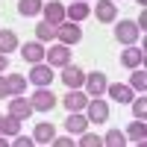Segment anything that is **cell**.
I'll return each instance as SVG.
<instances>
[{"label": "cell", "mask_w": 147, "mask_h": 147, "mask_svg": "<svg viewBox=\"0 0 147 147\" xmlns=\"http://www.w3.org/2000/svg\"><path fill=\"white\" fill-rule=\"evenodd\" d=\"M6 85H9V94H21L24 88H27V80H24L21 74H9V77H6Z\"/></svg>", "instance_id": "obj_24"}, {"label": "cell", "mask_w": 147, "mask_h": 147, "mask_svg": "<svg viewBox=\"0 0 147 147\" xmlns=\"http://www.w3.org/2000/svg\"><path fill=\"white\" fill-rule=\"evenodd\" d=\"M56 38H59V44H77L80 38H82V30L77 27V24H74V21H62V24H59V27H56Z\"/></svg>", "instance_id": "obj_2"}, {"label": "cell", "mask_w": 147, "mask_h": 147, "mask_svg": "<svg viewBox=\"0 0 147 147\" xmlns=\"http://www.w3.org/2000/svg\"><path fill=\"white\" fill-rule=\"evenodd\" d=\"M94 15L97 21H103V24H112L115 15H118V6H115V0H100V3L94 6Z\"/></svg>", "instance_id": "obj_10"}, {"label": "cell", "mask_w": 147, "mask_h": 147, "mask_svg": "<svg viewBox=\"0 0 147 147\" xmlns=\"http://www.w3.org/2000/svg\"><path fill=\"white\" fill-rule=\"evenodd\" d=\"M129 88H136V91H147V74L138 68V71H132V77H129Z\"/></svg>", "instance_id": "obj_25"}, {"label": "cell", "mask_w": 147, "mask_h": 147, "mask_svg": "<svg viewBox=\"0 0 147 147\" xmlns=\"http://www.w3.org/2000/svg\"><path fill=\"white\" fill-rule=\"evenodd\" d=\"M0 97H9V85H6V77H0Z\"/></svg>", "instance_id": "obj_30"}, {"label": "cell", "mask_w": 147, "mask_h": 147, "mask_svg": "<svg viewBox=\"0 0 147 147\" xmlns=\"http://www.w3.org/2000/svg\"><path fill=\"white\" fill-rule=\"evenodd\" d=\"M6 68H9V62H6V53H0V74H3Z\"/></svg>", "instance_id": "obj_32"}, {"label": "cell", "mask_w": 147, "mask_h": 147, "mask_svg": "<svg viewBox=\"0 0 147 147\" xmlns=\"http://www.w3.org/2000/svg\"><path fill=\"white\" fill-rule=\"evenodd\" d=\"M62 82L68 85V88H82V82H85V71L82 68H74L71 62L62 68Z\"/></svg>", "instance_id": "obj_4"}, {"label": "cell", "mask_w": 147, "mask_h": 147, "mask_svg": "<svg viewBox=\"0 0 147 147\" xmlns=\"http://www.w3.org/2000/svg\"><path fill=\"white\" fill-rule=\"evenodd\" d=\"M21 41H18V35L12 32V30H0V53H12V50H18Z\"/></svg>", "instance_id": "obj_19"}, {"label": "cell", "mask_w": 147, "mask_h": 147, "mask_svg": "<svg viewBox=\"0 0 147 147\" xmlns=\"http://www.w3.org/2000/svg\"><path fill=\"white\" fill-rule=\"evenodd\" d=\"M138 24L136 21H118L115 24V38L121 41V44H136L138 41Z\"/></svg>", "instance_id": "obj_1"}, {"label": "cell", "mask_w": 147, "mask_h": 147, "mask_svg": "<svg viewBox=\"0 0 147 147\" xmlns=\"http://www.w3.org/2000/svg\"><path fill=\"white\" fill-rule=\"evenodd\" d=\"M21 56L27 59L30 65L41 62V59H44V44H38V41H30V44H24V47H21Z\"/></svg>", "instance_id": "obj_15"}, {"label": "cell", "mask_w": 147, "mask_h": 147, "mask_svg": "<svg viewBox=\"0 0 147 147\" xmlns=\"http://www.w3.org/2000/svg\"><path fill=\"white\" fill-rule=\"evenodd\" d=\"M41 0H18V12H21V15L24 18H32V15H38V12H41Z\"/></svg>", "instance_id": "obj_21"}, {"label": "cell", "mask_w": 147, "mask_h": 147, "mask_svg": "<svg viewBox=\"0 0 147 147\" xmlns=\"http://www.w3.org/2000/svg\"><path fill=\"white\" fill-rule=\"evenodd\" d=\"M138 3H141V6H144V3H147V0H138Z\"/></svg>", "instance_id": "obj_34"}, {"label": "cell", "mask_w": 147, "mask_h": 147, "mask_svg": "<svg viewBox=\"0 0 147 147\" xmlns=\"http://www.w3.org/2000/svg\"><path fill=\"white\" fill-rule=\"evenodd\" d=\"M3 144H6V138H0V147H3Z\"/></svg>", "instance_id": "obj_33"}, {"label": "cell", "mask_w": 147, "mask_h": 147, "mask_svg": "<svg viewBox=\"0 0 147 147\" xmlns=\"http://www.w3.org/2000/svg\"><path fill=\"white\" fill-rule=\"evenodd\" d=\"M12 144H15V147H32L35 141H32V138H24L21 132H18V136H15V141H12Z\"/></svg>", "instance_id": "obj_29"}, {"label": "cell", "mask_w": 147, "mask_h": 147, "mask_svg": "<svg viewBox=\"0 0 147 147\" xmlns=\"http://www.w3.org/2000/svg\"><path fill=\"white\" fill-rule=\"evenodd\" d=\"M50 144H59V147H71V144H74V141H71V138H53V141H50Z\"/></svg>", "instance_id": "obj_31"}, {"label": "cell", "mask_w": 147, "mask_h": 147, "mask_svg": "<svg viewBox=\"0 0 147 147\" xmlns=\"http://www.w3.org/2000/svg\"><path fill=\"white\" fill-rule=\"evenodd\" d=\"M82 85L91 91V97H100V94L106 91V85H109V82H106V77H103L100 71H94V74H88V77H85V82H82Z\"/></svg>", "instance_id": "obj_11"}, {"label": "cell", "mask_w": 147, "mask_h": 147, "mask_svg": "<svg viewBox=\"0 0 147 147\" xmlns=\"http://www.w3.org/2000/svg\"><path fill=\"white\" fill-rule=\"evenodd\" d=\"M127 136H129L132 141H136V144H141V141L147 138V127H144V118H136V121H132V124H129V129H127Z\"/></svg>", "instance_id": "obj_20"}, {"label": "cell", "mask_w": 147, "mask_h": 147, "mask_svg": "<svg viewBox=\"0 0 147 147\" xmlns=\"http://www.w3.org/2000/svg\"><path fill=\"white\" fill-rule=\"evenodd\" d=\"M53 138H56V127H53V124H47V121L32 129V141H35V144H50Z\"/></svg>", "instance_id": "obj_14"}, {"label": "cell", "mask_w": 147, "mask_h": 147, "mask_svg": "<svg viewBox=\"0 0 147 147\" xmlns=\"http://www.w3.org/2000/svg\"><path fill=\"white\" fill-rule=\"evenodd\" d=\"M9 115H15L18 121L30 118V115H32V103H30V100H24L21 94H15V97L9 100Z\"/></svg>", "instance_id": "obj_8"}, {"label": "cell", "mask_w": 147, "mask_h": 147, "mask_svg": "<svg viewBox=\"0 0 147 147\" xmlns=\"http://www.w3.org/2000/svg\"><path fill=\"white\" fill-rule=\"evenodd\" d=\"M85 109H88V115H85V118H91L94 124H103V121L109 118V103L100 100V97H94L91 103H85Z\"/></svg>", "instance_id": "obj_6"}, {"label": "cell", "mask_w": 147, "mask_h": 147, "mask_svg": "<svg viewBox=\"0 0 147 147\" xmlns=\"http://www.w3.org/2000/svg\"><path fill=\"white\" fill-rule=\"evenodd\" d=\"M80 136H82V138H80L82 147H100V144H103V138L94 136V132H91V136H88V132H80Z\"/></svg>", "instance_id": "obj_28"}, {"label": "cell", "mask_w": 147, "mask_h": 147, "mask_svg": "<svg viewBox=\"0 0 147 147\" xmlns=\"http://www.w3.org/2000/svg\"><path fill=\"white\" fill-rule=\"evenodd\" d=\"M0 124H3V115H0Z\"/></svg>", "instance_id": "obj_35"}, {"label": "cell", "mask_w": 147, "mask_h": 147, "mask_svg": "<svg viewBox=\"0 0 147 147\" xmlns=\"http://www.w3.org/2000/svg\"><path fill=\"white\" fill-rule=\"evenodd\" d=\"M35 38L47 44L50 38H56V27H53V24H47V21H41V24H35Z\"/></svg>", "instance_id": "obj_23"}, {"label": "cell", "mask_w": 147, "mask_h": 147, "mask_svg": "<svg viewBox=\"0 0 147 147\" xmlns=\"http://www.w3.org/2000/svg\"><path fill=\"white\" fill-rule=\"evenodd\" d=\"M0 132H3V136H9V138H15L18 132H21V121H18L15 115H6L3 124H0Z\"/></svg>", "instance_id": "obj_22"}, {"label": "cell", "mask_w": 147, "mask_h": 147, "mask_svg": "<svg viewBox=\"0 0 147 147\" xmlns=\"http://www.w3.org/2000/svg\"><path fill=\"white\" fill-rule=\"evenodd\" d=\"M129 103H132V115H136V118L147 115V97H138V100H129Z\"/></svg>", "instance_id": "obj_27"}, {"label": "cell", "mask_w": 147, "mask_h": 147, "mask_svg": "<svg viewBox=\"0 0 147 147\" xmlns=\"http://www.w3.org/2000/svg\"><path fill=\"white\" fill-rule=\"evenodd\" d=\"M30 80L38 85V88H44V85H50V82H53V71H50V68H44L41 62H35V68L30 71Z\"/></svg>", "instance_id": "obj_13"}, {"label": "cell", "mask_w": 147, "mask_h": 147, "mask_svg": "<svg viewBox=\"0 0 147 147\" xmlns=\"http://www.w3.org/2000/svg\"><path fill=\"white\" fill-rule=\"evenodd\" d=\"M85 103H88V94L80 91V88H71L65 94V109H68V112H82Z\"/></svg>", "instance_id": "obj_7"}, {"label": "cell", "mask_w": 147, "mask_h": 147, "mask_svg": "<svg viewBox=\"0 0 147 147\" xmlns=\"http://www.w3.org/2000/svg\"><path fill=\"white\" fill-rule=\"evenodd\" d=\"M103 144H109V147H124V144H127V138H124V132L109 129L106 136H103Z\"/></svg>", "instance_id": "obj_26"}, {"label": "cell", "mask_w": 147, "mask_h": 147, "mask_svg": "<svg viewBox=\"0 0 147 147\" xmlns=\"http://www.w3.org/2000/svg\"><path fill=\"white\" fill-rule=\"evenodd\" d=\"M47 62H50L53 68H65L71 62V47L68 44H53L50 50H47Z\"/></svg>", "instance_id": "obj_3"}, {"label": "cell", "mask_w": 147, "mask_h": 147, "mask_svg": "<svg viewBox=\"0 0 147 147\" xmlns=\"http://www.w3.org/2000/svg\"><path fill=\"white\" fill-rule=\"evenodd\" d=\"M41 9H44V21L53 24V27H59L62 21H68V18H65V6L59 3V0H53V3H47V6H41Z\"/></svg>", "instance_id": "obj_9"}, {"label": "cell", "mask_w": 147, "mask_h": 147, "mask_svg": "<svg viewBox=\"0 0 147 147\" xmlns=\"http://www.w3.org/2000/svg\"><path fill=\"white\" fill-rule=\"evenodd\" d=\"M88 15H91V9H88V3H85V0H77L74 6H68V9H65V18H68V21H74V24H77V21H85Z\"/></svg>", "instance_id": "obj_16"}, {"label": "cell", "mask_w": 147, "mask_h": 147, "mask_svg": "<svg viewBox=\"0 0 147 147\" xmlns=\"http://www.w3.org/2000/svg\"><path fill=\"white\" fill-rule=\"evenodd\" d=\"M30 103H32V109H38V112H50V109L56 106V97H53V91H47V85H44V88H38L32 94Z\"/></svg>", "instance_id": "obj_5"}, {"label": "cell", "mask_w": 147, "mask_h": 147, "mask_svg": "<svg viewBox=\"0 0 147 147\" xmlns=\"http://www.w3.org/2000/svg\"><path fill=\"white\" fill-rule=\"evenodd\" d=\"M85 127H88V118L80 115V112H74V115L65 118V129L68 132H77V136H80V132H85Z\"/></svg>", "instance_id": "obj_18"}, {"label": "cell", "mask_w": 147, "mask_h": 147, "mask_svg": "<svg viewBox=\"0 0 147 147\" xmlns=\"http://www.w3.org/2000/svg\"><path fill=\"white\" fill-rule=\"evenodd\" d=\"M106 91L112 94V100H115V103H129V100H132V88H129V85H124V82L106 85Z\"/></svg>", "instance_id": "obj_17"}, {"label": "cell", "mask_w": 147, "mask_h": 147, "mask_svg": "<svg viewBox=\"0 0 147 147\" xmlns=\"http://www.w3.org/2000/svg\"><path fill=\"white\" fill-rule=\"evenodd\" d=\"M121 62H124L127 68H141V65H144V50H141V47H136V44H127Z\"/></svg>", "instance_id": "obj_12"}]
</instances>
